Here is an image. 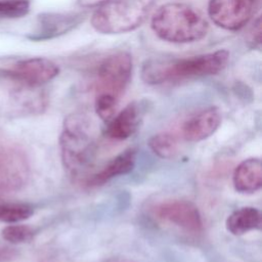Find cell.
Returning <instances> with one entry per match:
<instances>
[{
    "mask_svg": "<svg viewBox=\"0 0 262 262\" xmlns=\"http://www.w3.org/2000/svg\"><path fill=\"white\" fill-rule=\"evenodd\" d=\"M229 60V52H214L187 57H155L146 59L141 67V79L148 85H160L220 73Z\"/></svg>",
    "mask_w": 262,
    "mask_h": 262,
    "instance_id": "obj_1",
    "label": "cell"
},
{
    "mask_svg": "<svg viewBox=\"0 0 262 262\" xmlns=\"http://www.w3.org/2000/svg\"><path fill=\"white\" fill-rule=\"evenodd\" d=\"M150 28L166 42L185 44L202 40L209 31V24L199 9L185 3L170 2L155 11Z\"/></svg>",
    "mask_w": 262,
    "mask_h": 262,
    "instance_id": "obj_2",
    "label": "cell"
},
{
    "mask_svg": "<svg viewBox=\"0 0 262 262\" xmlns=\"http://www.w3.org/2000/svg\"><path fill=\"white\" fill-rule=\"evenodd\" d=\"M60 155L64 168L78 174L90 164L94 154V137L89 118L73 114L66 118L59 137Z\"/></svg>",
    "mask_w": 262,
    "mask_h": 262,
    "instance_id": "obj_3",
    "label": "cell"
},
{
    "mask_svg": "<svg viewBox=\"0 0 262 262\" xmlns=\"http://www.w3.org/2000/svg\"><path fill=\"white\" fill-rule=\"evenodd\" d=\"M147 13L143 0H110L92 13L91 26L101 34H124L139 28Z\"/></svg>",
    "mask_w": 262,
    "mask_h": 262,
    "instance_id": "obj_4",
    "label": "cell"
},
{
    "mask_svg": "<svg viewBox=\"0 0 262 262\" xmlns=\"http://www.w3.org/2000/svg\"><path fill=\"white\" fill-rule=\"evenodd\" d=\"M29 175L30 165L25 150L16 143L0 137V194L21 189Z\"/></svg>",
    "mask_w": 262,
    "mask_h": 262,
    "instance_id": "obj_5",
    "label": "cell"
},
{
    "mask_svg": "<svg viewBox=\"0 0 262 262\" xmlns=\"http://www.w3.org/2000/svg\"><path fill=\"white\" fill-rule=\"evenodd\" d=\"M132 69V56L126 51H118L104 57L96 70L97 94L105 93L119 99L130 82Z\"/></svg>",
    "mask_w": 262,
    "mask_h": 262,
    "instance_id": "obj_6",
    "label": "cell"
},
{
    "mask_svg": "<svg viewBox=\"0 0 262 262\" xmlns=\"http://www.w3.org/2000/svg\"><path fill=\"white\" fill-rule=\"evenodd\" d=\"M257 0H209L208 15L219 28L238 31L253 16Z\"/></svg>",
    "mask_w": 262,
    "mask_h": 262,
    "instance_id": "obj_7",
    "label": "cell"
},
{
    "mask_svg": "<svg viewBox=\"0 0 262 262\" xmlns=\"http://www.w3.org/2000/svg\"><path fill=\"white\" fill-rule=\"evenodd\" d=\"M6 72L13 79L36 87L53 80L59 74V67L45 57H30L11 64Z\"/></svg>",
    "mask_w": 262,
    "mask_h": 262,
    "instance_id": "obj_8",
    "label": "cell"
},
{
    "mask_svg": "<svg viewBox=\"0 0 262 262\" xmlns=\"http://www.w3.org/2000/svg\"><path fill=\"white\" fill-rule=\"evenodd\" d=\"M155 215L164 221L193 233L203 229V221L198 208L190 202L174 200L161 203L154 208Z\"/></svg>",
    "mask_w": 262,
    "mask_h": 262,
    "instance_id": "obj_9",
    "label": "cell"
},
{
    "mask_svg": "<svg viewBox=\"0 0 262 262\" xmlns=\"http://www.w3.org/2000/svg\"><path fill=\"white\" fill-rule=\"evenodd\" d=\"M221 123V113L216 106H209L191 116L182 126L185 140L196 142L211 136Z\"/></svg>",
    "mask_w": 262,
    "mask_h": 262,
    "instance_id": "obj_10",
    "label": "cell"
},
{
    "mask_svg": "<svg viewBox=\"0 0 262 262\" xmlns=\"http://www.w3.org/2000/svg\"><path fill=\"white\" fill-rule=\"evenodd\" d=\"M142 116L143 108L141 103L136 101L129 103L110 121L106 129L108 137L117 140L130 137L139 127Z\"/></svg>",
    "mask_w": 262,
    "mask_h": 262,
    "instance_id": "obj_11",
    "label": "cell"
},
{
    "mask_svg": "<svg viewBox=\"0 0 262 262\" xmlns=\"http://www.w3.org/2000/svg\"><path fill=\"white\" fill-rule=\"evenodd\" d=\"M83 20V15L76 13H47L39 18V28L31 36L34 40L50 39L62 35Z\"/></svg>",
    "mask_w": 262,
    "mask_h": 262,
    "instance_id": "obj_12",
    "label": "cell"
},
{
    "mask_svg": "<svg viewBox=\"0 0 262 262\" xmlns=\"http://www.w3.org/2000/svg\"><path fill=\"white\" fill-rule=\"evenodd\" d=\"M233 185L241 193H253L262 185V164L257 158L244 160L233 173Z\"/></svg>",
    "mask_w": 262,
    "mask_h": 262,
    "instance_id": "obj_13",
    "label": "cell"
},
{
    "mask_svg": "<svg viewBox=\"0 0 262 262\" xmlns=\"http://www.w3.org/2000/svg\"><path fill=\"white\" fill-rule=\"evenodd\" d=\"M135 160L136 150L134 148L126 149L111 160L100 171L93 174L87 183L91 186L102 185L114 177L128 174L133 170Z\"/></svg>",
    "mask_w": 262,
    "mask_h": 262,
    "instance_id": "obj_14",
    "label": "cell"
},
{
    "mask_svg": "<svg viewBox=\"0 0 262 262\" xmlns=\"http://www.w3.org/2000/svg\"><path fill=\"white\" fill-rule=\"evenodd\" d=\"M260 227L261 213L253 207H243L235 210L226 219V228L234 235H242Z\"/></svg>",
    "mask_w": 262,
    "mask_h": 262,
    "instance_id": "obj_15",
    "label": "cell"
},
{
    "mask_svg": "<svg viewBox=\"0 0 262 262\" xmlns=\"http://www.w3.org/2000/svg\"><path fill=\"white\" fill-rule=\"evenodd\" d=\"M148 146L162 159H172L178 152V140L174 134L168 132L152 135L148 140Z\"/></svg>",
    "mask_w": 262,
    "mask_h": 262,
    "instance_id": "obj_16",
    "label": "cell"
},
{
    "mask_svg": "<svg viewBox=\"0 0 262 262\" xmlns=\"http://www.w3.org/2000/svg\"><path fill=\"white\" fill-rule=\"evenodd\" d=\"M34 213L32 206L20 203L0 204V221L6 223H17L29 219Z\"/></svg>",
    "mask_w": 262,
    "mask_h": 262,
    "instance_id": "obj_17",
    "label": "cell"
},
{
    "mask_svg": "<svg viewBox=\"0 0 262 262\" xmlns=\"http://www.w3.org/2000/svg\"><path fill=\"white\" fill-rule=\"evenodd\" d=\"M34 229L25 224H11L2 229V237L11 244L30 242L34 236Z\"/></svg>",
    "mask_w": 262,
    "mask_h": 262,
    "instance_id": "obj_18",
    "label": "cell"
},
{
    "mask_svg": "<svg viewBox=\"0 0 262 262\" xmlns=\"http://www.w3.org/2000/svg\"><path fill=\"white\" fill-rule=\"evenodd\" d=\"M119 99L113 95L99 93L95 98V111L103 121H111L115 116Z\"/></svg>",
    "mask_w": 262,
    "mask_h": 262,
    "instance_id": "obj_19",
    "label": "cell"
},
{
    "mask_svg": "<svg viewBox=\"0 0 262 262\" xmlns=\"http://www.w3.org/2000/svg\"><path fill=\"white\" fill-rule=\"evenodd\" d=\"M29 10V0H0V16L2 17H21Z\"/></svg>",
    "mask_w": 262,
    "mask_h": 262,
    "instance_id": "obj_20",
    "label": "cell"
},
{
    "mask_svg": "<svg viewBox=\"0 0 262 262\" xmlns=\"http://www.w3.org/2000/svg\"><path fill=\"white\" fill-rule=\"evenodd\" d=\"M110 0H77V3L81 7L85 8H97Z\"/></svg>",
    "mask_w": 262,
    "mask_h": 262,
    "instance_id": "obj_21",
    "label": "cell"
},
{
    "mask_svg": "<svg viewBox=\"0 0 262 262\" xmlns=\"http://www.w3.org/2000/svg\"><path fill=\"white\" fill-rule=\"evenodd\" d=\"M15 256V253L10 249H1L0 250V262L11 260Z\"/></svg>",
    "mask_w": 262,
    "mask_h": 262,
    "instance_id": "obj_22",
    "label": "cell"
},
{
    "mask_svg": "<svg viewBox=\"0 0 262 262\" xmlns=\"http://www.w3.org/2000/svg\"><path fill=\"white\" fill-rule=\"evenodd\" d=\"M105 262H133V261H130L128 259H122V258H116V259H111V260H107Z\"/></svg>",
    "mask_w": 262,
    "mask_h": 262,
    "instance_id": "obj_23",
    "label": "cell"
}]
</instances>
